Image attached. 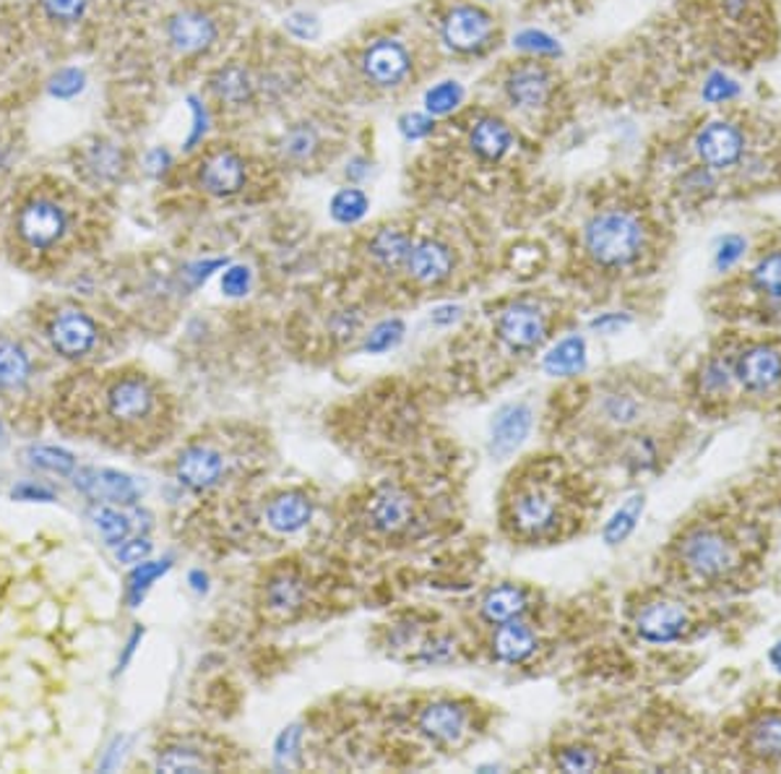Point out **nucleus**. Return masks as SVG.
I'll return each mask as SVG.
<instances>
[{
	"label": "nucleus",
	"mask_w": 781,
	"mask_h": 774,
	"mask_svg": "<svg viewBox=\"0 0 781 774\" xmlns=\"http://www.w3.org/2000/svg\"><path fill=\"white\" fill-rule=\"evenodd\" d=\"M526 608H529L526 593L521 587H511V584L490 589L480 606L482 618H485L487 623H493V626L513 621V618H521L526 613Z\"/></svg>",
	"instance_id": "26"
},
{
	"label": "nucleus",
	"mask_w": 781,
	"mask_h": 774,
	"mask_svg": "<svg viewBox=\"0 0 781 774\" xmlns=\"http://www.w3.org/2000/svg\"><path fill=\"white\" fill-rule=\"evenodd\" d=\"M493 652L500 662L519 665L536 652V634L519 618L498 623L493 634Z\"/></svg>",
	"instance_id": "23"
},
{
	"label": "nucleus",
	"mask_w": 781,
	"mask_h": 774,
	"mask_svg": "<svg viewBox=\"0 0 781 774\" xmlns=\"http://www.w3.org/2000/svg\"><path fill=\"white\" fill-rule=\"evenodd\" d=\"M156 772H203L209 770L206 757L199 749H193V746H167V749H162L156 753Z\"/></svg>",
	"instance_id": "34"
},
{
	"label": "nucleus",
	"mask_w": 781,
	"mask_h": 774,
	"mask_svg": "<svg viewBox=\"0 0 781 774\" xmlns=\"http://www.w3.org/2000/svg\"><path fill=\"white\" fill-rule=\"evenodd\" d=\"M212 92L216 94V99L227 102V105H242L253 94V81L242 66H227L216 71V77L212 79Z\"/></svg>",
	"instance_id": "30"
},
{
	"label": "nucleus",
	"mask_w": 781,
	"mask_h": 774,
	"mask_svg": "<svg viewBox=\"0 0 781 774\" xmlns=\"http://www.w3.org/2000/svg\"><path fill=\"white\" fill-rule=\"evenodd\" d=\"M534 425V412L526 402L502 404L490 420V454L495 459L511 457L529 438Z\"/></svg>",
	"instance_id": "11"
},
{
	"label": "nucleus",
	"mask_w": 781,
	"mask_h": 774,
	"mask_svg": "<svg viewBox=\"0 0 781 774\" xmlns=\"http://www.w3.org/2000/svg\"><path fill=\"white\" fill-rule=\"evenodd\" d=\"M312 501L300 491L280 493L269 501L267 525L280 535H295L310 525Z\"/></svg>",
	"instance_id": "20"
},
{
	"label": "nucleus",
	"mask_w": 781,
	"mask_h": 774,
	"mask_svg": "<svg viewBox=\"0 0 781 774\" xmlns=\"http://www.w3.org/2000/svg\"><path fill=\"white\" fill-rule=\"evenodd\" d=\"M26 457H29L32 467L50 474H71L76 470V459H73V454L66 449H58V446H32Z\"/></svg>",
	"instance_id": "40"
},
{
	"label": "nucleus",
	"mask_w": 781,
	"mask_h": 774,
	"mask_svg": "<svg viewBox=\"0 0 781 774\" xmlns=\"http://www.w3.org/2000/svg\"><path fill=\"white\" fill-rule=\"evenodd\" d=\"M735 378L748 391L764 394L781 384V352L769 344H753L739 352L735 363Z\"/></svg>",
	"instance_id": "14"
},
{
	"label": "nucleus",
	"mask_w": 781,
	"mask_h": 774,
	"mask_svg": "<svg viewBox=\"0 0 781 774\" xmlns=\"http://www.w3.org/2000/svg\"><path fill=\"white\" fill-rule=\"evenodd\" d=\"M735 92H737V84L732 79H726L724 73H714V77H711L703 84V97L711 99V102L730 99Z\"/></svg>",
	"instance_id": "55"
},
{
	"label": "nucleus",
	"mask_w": 781,
	"mask_h": 774,
	"mask_svg": "<svg viewBox=\"0 0 781 774\" xmlns=\"http://www.w3.org/2000/svg\"><path fill=\"white\" fill-rule=\"evenodd\" d=\"M681 561L703 582H722L739 568V548L722 529L696 527L681 540Z\"/></svg>",
	"instance_id": "3"
},
{
	"label": "nucleus",
	"mask_w": 781,
	"mask_h": 774,
	"mask_svg": "<svg viewBox=\"0 0 781 774\" xmlns=\"http://www.w3.org/2000/svg\"><path fill=\"white\" fill-rule=\"evenodd\" d=\"M412 246H414L412 237L406 233H402V230L383 227V230H378L376 235H372L370 254L380 263V267L399 269V267H404L406 258H410Z\"/></svg>",
	"instance_id": "27"
},
{
	"label": "nucleus",
	"mask_w": 781,
	"mask_h": 774,
	"mask_svg": "<svg viewBox=\"0 0 781 774\" xmlns=\"http://www.w3.org/2000/svg\"><path fill=\"white\" fill-rule=\"evenodd\" d=\"M250 282H253V274H250L248 267H229L222 274V290L224 295L229 297H242L250 290Z\"/></svg>",
	"instance_id": "51"
},
{
	"label": "nucleus",
	"mask_w": 781,
	"mask_h": 774,
	"mask_svg": "<svg viewBox=\"0 0 781 774\" xmlns=\"http://www.w3.org/2000/svg\"><path fill=\"white\" fill-rule=\"evenodd\" d=\"M399 131L410 141L427 139L436 131V120H433L430 113H406L404 118H399Z\"/></svg>",
	"instance_id": "49"
},
{
	"label": "nucleus",
	"mask_w": 781,
	"mask_h": 774,
	"mask_svg": "<svg viewBox=\"0 0 781 774\" xmlns=\"http://www.w3.org/2000/svg\"><path fill=\"white\" fill-rule=\"evenodd\" d=\"M583 246L596 267H630L647 246V230L636 214L625 209H607L594 214L583 230Z\"/></svg>",
	"instance_id": "2"
},
{
	"label": "nucleus",
	"mask_w": 781,
	"mask_h": 774,
	"mask_svg": "<svg viewBox=\"0 0 781 774\" xmlns=\"http://www.w3.org/2000/svg\"><path fill=\"white\" fill-rule=\"evenodd\" d=\"M466 712L453 702H433L419 715V730L438 743H457L464 736Z\"/></svg>",
	"instance_id": "22"
},
{
	"label": "nucleus",
	"mask_w": 781,
	"mask_h": 774,
	"mask_svg": "<svg viewBox=\"0 0 781 774\" xmlns=\"http://www.w3.org/2000/svg\"><path fill=\"white\" fill-rule=\"evenodd\" d=\"M690 629V615L681 602L654 600L636 615V634L649 644L681 642Z\"/></svg>",
	"instance_id": "8"
},
{
	"label": "nucleus",
	"mask_w": 781,
	"mask_h": 774,
	"mask_svg": "<svg viewBox=\"0 0 781 774\" xmlns=\"http://www.w3.org/2000/svg\"><path fill=\"white\" fill-rule=\"evenodd\" d=\"M47 16L60 24H76L84 19L90 0H39Z\"/></svg>",
	"instance_id": "44"
},
{
	"label": "nucleus",
	"mask_w": 781,
	"mask_h": 774,
	"mask_svg": "<svg viewBox=\"0 0 781 774\" xmlns=\"http://www.w3.org/2000/svg\"><path fill=\"white\" fill-rule=\"evenodd\" d=\"M555 764L563 772H592L600 766V757L592 749H587V746H570V749H563L558 753Z\"/></svg>",
	"instance_id": "45"
},
{
	"label": "nucleus",
	"mask_w": 781,
	"mask_h": 774,
	"mask_svg": "<svg viewBox=\"0 0 781 774\" xmlns=\"http://www.w3.org/2000/svg\"><path fill=\"white\" fill-rule=\"evenodd\" d=\"M459 318H461V308L453 303L438 305V308L430 310V321L436 326H451V324H457Z\"/></svg>",
	"instance_id": "57"
},
{
	"label": "nucleus",
	"mask_w": 781,
	"mask_h": 774,
	"mask_svg": "<svg viewBox=\"0 0 781 774\" xmlns=\"http://www.w3.org/2000/svg\"><path fill=\"white\" fill-rule=\"evenodd\" d=\"M696 152L706 167L726 169L737 165L745 152L743 131L737 126L726 124V120H714V124L703 126L696 136Z\"/></svg>",
	"instance_id": "10"
},
{
	"label": "nucleus",
	"mask_w": 781,
	"mask_h": 774,
	"mask_svg": "<svg viewBox=\"0 0 781 774\" xmlns=\"http://www.w3.org/2000/svg\"><path fill=\"white\" fill-rule=\"evenodd\" d=\"M76 488L92 499L113 501L120 506H133L141 499L139 485L118 470H81L76 474Z\"/></svg>",
	"instance_id": "19"
},
{
	"label": "nucleus",
	"mask_w": 781,
	"mask_h": 774,
	"mask_svg": "<svg viewBox=\"0 0 781 774\" xmlns=\"http://www.w3.org/2000/svg\"><path fill=\"white\" fill-rule=\"evenodd\" d=\"M126 157L118 146L110 141H99L86 152V173L97 183H113L123 173Z\"/></svg>",
	"instance_id": "31"
},
{
	"label": "nucleus",
	"mask_w": 781,
	"mask_h": 774,
	"mask_svg": "<svg viewBox=\"0 0 781 774\" xmlns=\"http://www.w3.org/2000/svg\"><path fill=\"white\" fill-rule=\"evenodd\" d=\"M453 655V642L451 640H438L436 644H427L423 657L427 662H440L448 660V657Z\"/></svg>",
	"instance_id": "59"
},
{
	"label": "nucleus",
	"mask_w": 781,
	"mask_h": 774,
	"mask_svg": "<svg viewBox=\"0 0 781 774\" xmlns=\"http://www.w3.org/2000/svg\"><path fill=\"white\" fill-rule=\"evenodd\" d=\"M32 360L24 348L13 342H0V391H19L29 384Z\"/></svg>",
	"instance_id": "28"
},
{
	"label": "nucleus",
	"mask_w": 781,
	"mask_h": 774,
	"mask_svg": "<svg viewBox=\"0 0 781 774\" xmlns=\"http://www.w3.org/2000/svg\"><path fill=\"white\" fill-rule=\"evenodd\" d=\"M190 105H193V133H190L188 149H193L196 141L203 139V133H206V120H209V115H206V110H203V107H201L196 99H190Z\"/></svg>",
	"instance_id": "60"
},
{
	"label": "nucleus",
	"mask_w": 781,
	"mask_h": 774,
	"mask_svg": "<svg viewBox=\"0 0 781 774\" xmlns=\"http://www.w3.org/2000/svg\"><path fill=\"white\" fill-rule=\"evenodd\" d=\"M159 394L144 376H118L105 389V415L120 427H135L152 420Z\"/></svg>",
	"instance_id": "4"
},
{
	"label": "nucleus",
	"mask_w": 781,
	"mask_h": 774,
	"mask_svg": "<svg viewBox=\"0 0 781 774\" xmlns=\"http://www.w3.org/2000/svg\"><path fill=\"white\" fill-rule=\"evenodd\" d=\"M750 749L766 762H781V715H764L750 728Z\"/></svg>",
	"instance_id": "32"
},
{
	"label": "nucleus",
	"mask_w": 781,
	"mask_h": 774,
	"mask_svg": "<svg viewBox=\"0 0 781 774\" xmlns=\"http://www.w3.org/2000/svg\"><path fill=\"white\" fill-rule=\"evenodd\" d=\"M287 30L295 34L297 39H316L318 34H321V22L308 11H297L287 16Z\"/></svg>",
	"instance_id": "53"
},
{
	"label": "nucleus",
	"mask_w": 781,
	"mask_h": 774,
	"mask_svg": "<svg viewBox=\"0 0 781 774\" xmlns=\"http://www.w3.org/2000/svg\"><path fill=\"white\" fill-rule=\"evenodd\" d=\"M404 269L410 271V277L419 284H440L448 280L453 271V254L451 248L443 246L440 241H419L414 243L406 258Z\"/></svg>",
	"instance_id": "18"
},
{
	"label": "nucleus",
	"mask_w": 781,
	"mask_h": 774,
	"mask_svg": "<svg viewBox=\"0 0 781 774\" xmlns=\"http://www.w3.org/2000/svg\"><path fill=\"white\" fill-rule=\"evenodd\" d=\"M643 506H647V495L643 493L630 495V499L625 501L613 516H610L607 525L602 527V540L607 542V546H620V542L628 540L630 535L636 532L638 519H641L643 514Z\"/></svg>",
	"instance_id": "29"
},
{
	"label": "nucleus",
	"mask_w": 781,
	"mask_h": 774,
	"mask_svg": "<svg viewBox=\"0 0 781 774\" xmlns=\"http://www.w3.org/2000/svg\"><path fill=\"white\" fill-rule=\"evenodd\" d=\"M732 378H735V371L726 368L722 360H711V363L703 368L701 386L709 394H722L726 391V386L732 384Z\"/></svg>",
	"instance_id": "50"
},
{
	"label": "nucleus",
	"mask_w": 781,
	"mask_h": 774,
	"mask_svg": "<svg viewBox=\"0 0 781 774\" xmlns=\"http://www.w3.org/2000/svg\"><path fill=\"white\" fill-rule=\"evenodd\" d=\"M169 568V561H141L135 563V572L131 574V584H128V602H131V608L139 606L141 600H144V595L149 593V587L159 579L162 574H165Z\"/></svg>",
	"instance_id": "41"
},
{
	"label": "nucleus",
	"mask_w": 781,
	"mask_h": 774,
	"mask_svg": "<svg viewBox=\"0 0 781 774\" xmlns=\"http://www.w3.org/2000/svg\"><path fill=\"white\" fill-rule=\"evenodd\" d=\"M630 324V316L625 314H602L592 321V329L600 331V335H617L625 326Z\"/></svg>",
	"instance_id": "56"
},
{
	"label": "nucleus",
	"mask_w": 781,
	"mask_h": 774,
	"mask_svg": "<svg viewBox=\"0 0 781 774\" xmlns=\"http://www.w3.org/2000/svg\"><path fill=\"white\" fill-rule=\"evenodd\" d=\"M316 149V133L310 131V128H292L287 141H284V152L289 154V157H308V154Z\"/></svg>",
	"instance_id": "52"
},
{
	"label": "nucleus",
	"mask_w": 781,
	"mask_h": 774,
	"mask_svg": "<svg viewBox=\"0 0 781 774\" xmlns=\"http://www.w3.org/2000/svg\"><path fill=\"white\" fill-rule=\"evenodd\" d=\"M443 43L457 52H477L490 43L493 19L477 5H459L443 19Z\"/></svg>",
	"instance_id": "9"
},
{
	"label": "nucleus",
	"mask_w": 781,
	"mask_h": 774,
	"mask_svg": "<svg viewBox=\"0 0 781 774\" xmlns=\"http://www.w3.org/2000/svg\"><path fill=\"white\" fill-rule=\"evenodd\" d=\"M769 662L777 673H781V640L769 649Z\"/></svg>",
	"instance_id": "63"
},
{
	"label": "nucleus",
	"mask_w": 781,
	"mask_h": 774,
	"mask_svg": "<svg viewBox=\"0 0 781 774\" xmlns=\"http://www.w3.org/2000/svg\"><path fill=\"white\" fill-rule=\"evenodd\" d=\"M745 248H748V241H745L743 235H724V237H719V243H717V250H714V261H717V269L719 271H726V269H732L735 263L739 261V258L745 256Z\"/></svg>",
	"instance_id": "46"
},
{
	"label": "nucleus",
	"mask_w": 781,
	"mask_h": 774,
	"mask_svg": "<svg viewBox=\"0 0 781 774\" xmlns=\"http://www.w3.org/2000/svg\"><path fill=\"white\" fill-rule=\"evenodd\" d=\"M3 169H5V149L0 146V173H3Z\"/></svg>",
	"instance_id": "64"
},
{
	"label": "nucleus",
	"mask_w": 781,
	"mask_h": 774,
	"mask_svg": "<svg viewBox=\"0 0 781 774\" xmlns=\"http://www.w3.org/2000/svg\"><path fill=\"white\" fill-rule=\"evenodd\" d=\"M167 39L182 56H193L214 45L216 24L203 11H180L167 22Z\"/></svg>",
	"instance_id": "16"
},
{
	"label": "nucleus",
	"mask_w": 781,
	"mask_h": 774,
	"mask_svg": "<svg viewBox=\"0 0 781 774\" xmlns=\"http://www.w3.org/2000/svg\"><path fill=\"white\" fill-rule=\"evenodd\" d=\"M94 525H97L102 540L107 546H120V542L131 538V519L120 512V508L113 506H99L94 512Z\"/></svg>",
	"instance_id": "37"
},
{
	"label": "nucleus",
	"mask_w": 781,
	"mask_h": 774,
	"mask_svg": "<svg viewBox=\"0 0 781 774\" xmlns=\"http://www.w3.org/2000/svg\"><path fill=\"white\" fill-rule=\"evenodd\" d=\"M368 196H365V191H359V188H342L329 203L331 216H334L339 225H355V222L368 214Z\"/></svg>",
	"instance_id": "36"
},
{
	"label": "nucleus",
	"mask_w": 781,
	"mask_h": 774,
	"mask_svg": "<svg viewBox=\"0 0 781 774\" xmlns=\"http://www.w3.org/2000/svg\"><path fill=\"white\" fill-rule=\"evenodd\" d=\"M169 152L167 149H152V152L146 154V169L152 175H165L167 173V167H169Z\"/></svg>",
	"instance_id": "58"
},
{
	"label": "nucleus",
	"mask_w": 781,
	"mask_h": 774,
	"mask_svg": "<svg viewBox=\"0 0 781 774\" xmlns=\"http://www.w3.org/2000/svg\"><path fill=\"white\" fill-rule=\"evenodd\" d=\"M498 337L516 352L536 350L547 339V316L532 301H516L498 316Z\"/></svg>",
	"instance_id": "7"
},
{
	"label": "nucleus",
	"mask_w": 781,
	"mask_h": 774,
	"mask_svg": "<svg viewBox=\"0 0 781 774\" xmlns=\"http://www.w3.org/2000/svg\"><path fill=\"white\" fill-rule=\"evenodd\" d=\"M300 746H303V725H289V728H284L274 743L276 764L287 766L292 759L300 753Z\"/></svg>",
	"instance_id": "48"
},
{
	"label": "nucleus",
	"mask_w": 781,
	"mask_h": 774,
	"mask_svg": "<svg viewBox=\"0 0 781 774\" xmlns=\"http://www.w3.org/2000/svg\"><path fill=\"white\" fill-rule=\"evenodd\" d=\"M86 90V73L81 71V68H60L47 81V92H50V97L56 99H73L79 97L81 92Z\"/></svg>",
	"instance_id": "42"
},
{
	"label": "nucleus",
	"mask_w": 781,
	"mask_h": 774,
	"mask_svg": "<svg viewBox=\"0 0 781 774\" xmlns=\"http://www.w3.org/2000/svg\"><path fill=\"white\" fill-rule=\"evenodd\" d=\"M461 102H464V86L453 79L440 81V84L425 92V110L430 113L433 118H436V115L453 113Z\"/></svg>",
	"instance_id": "38"
},
{
	"label": "nucleus",
	"mask_w": 781,
	"mask_h": 774,
	"mask_svg": "<svg viewBox=\"0 0 781 774\" xmlns=\"http://www.w3.org/2000/svg\"><path fill=\"white\" fill-rule=\"evenodd\" d=\"M180 485L188 491L203 493L214 488L224 478V457L209 444H190L188 449L180 452L178 465H175Z\"/></svg>",
	"instance_id": "13"
},
{
	"label": "nucleus",
	"mask_w": 781,
	"mask_h": 774,
	"mask_svg": "<svg viewBox=\"0 0 781 774\" xmlns=\"http://www.w3.org/2000/svg\"><path fill=\"white\" fill-rule=\"evenodd\" d=\"M368 516L372 527L383 535H399L410 527L414 519V501L412 495L399 485H383L372 493L368 504Z\"/></svg>",
	"instance_id": "15"
},
{
	"label": "nucleus",
	"mask_w": 781,
	"mask_h": 774,
	"mask_svg": "<svg viewBox=\"0 0 781 774\" xmlns=\"http://www.w3.org/2000/svg\"><path fill=\"white\" fill-rule=\"evenodd\" d=\"M604 412H607L610 420H615V423L620 425H630L638 420V412H641V407L630 394H610L607 402H604Z\"/></svg>",
	"instance_id": "47"
},
{
	"label": "nucleus",
	"mask_w": 781,
	"mask_h": 774,
	"mask_svg": "<svg viewBox=\"0 0 781 774\" xmlns=\"http://www.w3.org/2000/svg\"><path fill=\"white\" fill-rule=\"evenodd\" d=\"M513 45L519 47V50L534 52V56H558V52H560L558 39L549 37L547 32H540V30L519 32L513 37Z\"/></svg>",
	"instance_id": "43"
},
{
	"label": "nucleus",
	"mask_w": 781,
	"mask_h": 774,
	"mask_svg": "<svg viewBox=\"0 0 781 774\" xmlns=\"http://www.w3.org/2000/svg\"><path fill=\"white\" fill-rule=\"evenodd\" d=\"M506 94L521 110H536L549 97V77L545 68L524 66L516 68L511 77L506 79Z\"/></svg>",
	"instance_id": "21"
},
{
	"label": "nucleus",
	"mask_w": 781,
	"mask_h": 774,
	"mask_svg": "<svg viewBox=\"0 0 781 774\" xmlns=\"http://www.w3.org/2000/svg\"><path fill=\"white\" fill-rule=\"evenodd\" d=\"M305 595H308V587L300 576L295 574H280L269 582L267 587V600L274 610H295L305 602Z\"/></svg>",
	"instance_id": "33"
},
{
	"label": "nucleus",
	"mask_w": 781,
	"mask_h": 774,
	"mask_svg": "<svg viewBox=\"0 0 781 774\" xmlns=\"http://www.w3.org/2000/svg\"><path fill=\"white\" fill-rule=\"evenodd\" d=\"M71 220L60 203L50 199H32L16 216V233L32 250H50L63 241Z\"/></svg>",
	"instance_id": "5"
},
{
	"label": "nucleus",
	"mask_w": 781,
	"mask_h": 774,
	"mask_svg": "<svg viewBox=\"0 0 781 774\" xmlns=\"http://www.w3.org/2000/svg\"><path fill=\"white\" fill-rule=\"evenodd\" d=\"M47 339H50L52 350L66 360H81L97 348L99 342V326L90 314L79 308H66L52 316L47 326Z\"/></svg>",
	"instance_id": "6"
},
{
	"label": "nucleus",
	"mask_w": 781,
	"mask_h": 774,
	"mask_svg": "<svg viewBox=\"0 0 781 774\" xmlns=\"http://www.w3.org/2000/svg\"><path fill=\"white\" fill-rule=\"evenodd\" d=\"M402 339H404L402 318H386V321L376 324L368 331V337H365V342H363V350L370 352V355H380V352H389L397 348Z\"/></svg>",
	"instance_id": "39"
},
{
	"label": "nucleus",
	"mask_w": 781,
	"mask_h": 774,
	"mask_svg": "<svg viewBox=\"0 0 781 774\" xmlns=\"http://www.w3.org/2000/svg\"><path fill=\"white\" fill-rule=\"evenodd\" d=\"M246 162H242L240 154L229 152V149L212 154L199 169V183L203 191L220 196V199L240 194L246 188Z\"/></svg>",
	"instance_id": "17"
},
{
	"label": "nucleus",
	"mask_w": 781,
	"mask_h": 774,
	"mask_svg": "<svg viewBox=\"0 0 781 774\" xmlns=\"http://www.w3.org/2000/svg\"><path fill=\"white\" fill-rule=\"evenodd\" d=\"M365 79L376 86H399L412 71L410 50L399 39H378L363 56Z\"/></svg>",
	"instance_id": "12"
},
{
	"label": "nucleus",
	"mask_w": 781,
	"mask_h": 774,
	"mask_svg": "<svg viewBox=\"0 0 781 774\" xmlns=\"http://www.w3.org/2000/svg\"><path fill=\"white\" fill-rule=\"evenodd\" d=\"M750 284L760 295L773 303H781V250L764 254L750 269Z\"/></svg>",
	"instance_id": "35"
},
{
	"label": "nucleus",
	"mask_w": 781,
	"mask_h": 774,
	"mask_svg": "<svg viewBox=\"0 0 781 774\" xmlns=\"http://www.w3.org/2000/svg\"><path fill=\"white\" fill-rule=\"evenodd\" d=\"M542 368H545L547 376L555 378L579 376V373L587 368V342H583V337H563L560 342L547 352L545 360H542Z\"/></svg>",
	"instance_id": "25"
},
{
	"label": "nucleus",
	"mask_w": 781,
	"mask_h": 774,
	"mask_svg": "<svg viewBox=\"0 0 781 774\" xmlns=\"http://www.w3.org/2000/svg\"><path fill=\"white\" fill-rule=\"evenodd\" d=\"M13 499H24V501L43 499V501H50V499H52V493H50V491H45V488H39V485L26 483V485L16 488V491H13Z\"/></svg>",
	"instance_id": "61"
},
{
	"label": "nucleus",
	"mask_w": 781,
	"mask_h": 774,
	"mask_svg": "<svg viewBox=\"0 0 781 774\" xmlns=\"http://www.w3.org/2000/svg\"><path fill=\"white\" fill-rule=\"evenodd\" d=\"M506 521L516 538H553L566 521V491L549 480H524L506 501Z\"/></svg>",
	"instance_id": "1"
},
{
	"label": "nucleus",
	"mask_w": 781,
	"mask_h": 774,
	"mask_svg": "<svg viewBox=\"0 0 781 774\" xmlns=\"http://www.w3.org/2000/svg\"><path fill=\"white\" fill-rule=\"evenodd\" d=\"M118 561L120 563H128V566H135V563H141V561H146L149 555H152V542H149L146 538H128L123 540L118 546Z\"/></svg>",
	"instance_id": "54"
},
{
	"label": "nucleus",
	"mask_w": 781,
	"mask_h": 774,
	"mask_svg": "<svg viewBox=\"0 0 781 774\" xmlns=\"http://www.w3.org/2000/svg\"><path fill=\"white\" fill-rule=\"evenodd\" d=\"M469 144H472V149L482 160L498 162L506 157V152L511 149L513 133L506 120L495 118V115H487V118H480L477 124H474L472 136H469Z\"/></svg>",
	"instance_id": "24"
},
{
	"label": "nucleus",
	"mask_w": 781,
	"mask_h": 774,
	"mask_svg": "<svg viewBox=\"0 0 781 774\" xmlns=\"http://www.w3.org/2000/svg\"><path fill=\"white\" fill-rule=\"evenodd\" d=\"M359 167H368V162H365V160H352L350 165H346V175H350V178L359 180V178H365V175L370 173V169H359Z\"/></svg>",
	"instance_id": "62"
}]
</instances>
